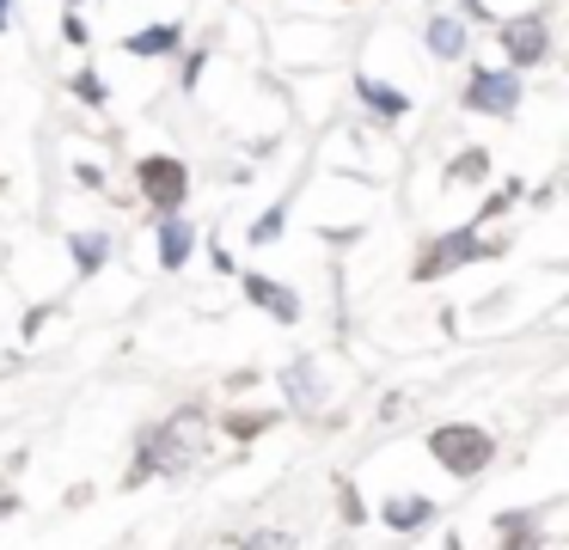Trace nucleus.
<instances>
[{"instance_id":"f257e3e1","label":"nucleus","mask_w":569,"mask_h":550,"mask_svg":"<svg viewBox=\"0 0 569 550\" xmlns=\"http://www.w3.org/2000/svg\"><path fill=\"white\" fill-rule=\"evenodd\" d=\"M202 447H209V428H202V416H197V410L172 416V422L148 428V440H141V459H136V477H129V483H148L153 471H160V477L190 471V464L202 459Z\"/></svg>"},{"instance_id":"f03ea898","label":"nucleus","mask_w":569,"mask_h":550,"mask_svg":"<svg viewBox=\"0 0 569 550\" xmlns=\"http://www.w3.org/2000/svg\"><path fill=\"white\" fill-rule=\"evenodd\" d=\"M429 452H435V459H441L453 477H478L483 464H490L496 440L483 434V428H471V422H447V428H435V434H429Z\"/></svg>"},{"instance_id":"7ed1b4c3","label":"nucleus","mask_w":569,"mask_h":550,"mask_svg":"<svg viewBox=\"0 0 569 550\" xmlns=\"http://www.w3.org/2000/svg\"><path fill=\"white\" fill-rule=\"evenodd\" d=\"M459 104H466V110H483V117H508V110L520 104V73H508V68H471Z\"/></svg>"},{"instance_id":"20e7f679","label":"nucleus","mask_w":569,"mask_h":550,"mask_svg":"<svg viewBox=\"0 0 569 550\" xmlns=\"http://www.w3.org/2000/svg\"><path fill=\"white\" fill-rule=\"evenodd\" d=\"M490 251H496V244L471 239V227H453V232H441V239H435L429 251L417 257V281H441L447 269L471 263V257H490Z\"/></svg>"},{"instance_id":"39448f33","label":"nucleus","mask_w":569,"mask_h":550,"mask_svg":"<svg viewBox=\"0 0 569 550\" xmlns=\"http://www.w3.org/2000/svg\"><path fill=\"white\" fill-rule=\"evenodd\" d=\"M136 178H141V196H148L153 208H184V196H190V171L178 166V159H166V153H148L136 166Z\"/></svg>"},{"instance_id":"423d86ee","label":"nucleus","mask_w":569,"mask_h":550,"mask_svg":"<svg viewBox=\"0 0 569 550\" xmlns=\"http://www.w3.org/2000/svg\"><path fill=\"white\" fill-rule=\"evenodd\" d=\"M502 49L515 68H539L545 56H551V31H545L539 12H527V19H502Z\"/></svg>"},{"instance_id":"0eeeda50","label":"nucleus","mask_w":569,"mask_h":550,"mask_svg":"<svg viewBox=\"0 0 569 550\" xmlns=\"http://www.w3.org/2000/svg\"><path fill=\"white\" fill-rule=\"evenodd\" d=\"M380 520L392 526V532H417V526L435 520V501H429V496H392V501L380 508Z\"/></svg>"},{"instance_id":"6e6552de","label":"nucleus","mask_w":569,"mask_h":550,"mask_svg":"<svg viewBox=\"0 0 569 550\" xmlns=\"http://www.w3.org/2000/svg\"><path fill=\"white\" fill-rule=\"evenodd\" d=\"M246 293L263 306V312H276V318H282V324H295V318H300V300H295L288 288H276L270 276H246Z\"/></svg>"},{"instance_id":"1a4fd4ad","label":"nucleus","mask_w":569,"mask_h":550,"mask_svg":"<svg viewBox=\"0 0 569 550\" xmlns=\"http://www.w3.org/2000/svg\"><path fill=\"white\" fill-rule=\"evenodd\" d=\"M184 43V31H178V24H148V31H136L129 37V56H172V49Z\"/></svg>"},{"instance_id":"9d476101","label":"nucleus","mask_w":569,"mask_h":550,"mask_svg":"<svg viewBox=\"0 0 569 550\" xmlns=\"http://www.w3.org/2000/svg\"><path fill=\"white\" fill-rule=\"evenodd\" d=\"M190 251H197V232H190L184 220H166V227H160V263L166 269H184Z\"/></svg>"},{"instance_id":"9b49d317","label":"nucleus","mask_w":569,"mask_h":550,"mask_svg":"<svg viewBox=\"0 0 569 550\" xmlns=\"http://www.w3.org/2000/svg\"><path fill=\"white\" fill-rule=\"evenodd\" d=\"M356 92H361V104H368V110H380L386 122H392V117H405V110H410V98H405V92H392V86H380V80H356Z\"/></svg>"},{"instance_id":"f8f14e48","label":"nucleus","mask_w":569,"mask_h":550,"mask_svg":"<svg viewBox=\"0 0 569 550\" xmlns=\"http://www.w3.org/2000/svg\"><path fill=\"white\" fill-rule=\"evenodd\" d=\"M483 171H490V153H483V147H466V153H453V166H447V190H466Z\"/></svg>"},{"instance_id":"ddd939ff","label":"nucleus","mask_w":569,"mask_h":550,"mask_svg":"<svg viewBox=\"0 0 569 550\" xmlns=\"http://www.w3.org/2000/svg\"><path fill=\"white\" fill-rule=\"evenodd\" d=\"M429 49L441 61L466 56V24H459V19H429Z\"/></svg>"},{"instance_id":"4468645a","label":"nucleus","mask_w":569,"mask_h":550,"mask_svg":"<svg viewBox=\"0 0 569 550\" xmlns=\"http://www.w3.org/2000/svg\"><path fill=\"white\" fill-rule=\"evenodd\" d=\"M502 550H527V544H539V532H532V513H502Z\"/></svg>"},{"instance_id":"2eb2a0df","label":"nucleus","mask_w":569,"mask_h":550,"mask_svg":"<svg viewBox=\"0 0 569 550\" xmlns=\"http://www.w3.org/2000/svg\"><path fill=\"white\" fill-rule=\"evenodd\" d=\"M288 398H295V403H312V398H319V386H312V367H307V361L288 367Z\"/></svg>"},{"instance_id":"dca6fc26","label":"nucleus","mask_w":569,"mask_h":550,"mask_svg":"<svg viewBox=\"0 0 569 550\" xmlns=\"http://www.w3.org/2000/svg\"><path fill=\"white\" fill-rule=\"evenodd\" d=\"M74 263H80V276H92V269L104 263V239H92V232H87V239H74Z\"/></svg>"},{"instance_id":"f3484780","label":"nucleus","mask_w":569,"mask_h":550,"mask_svg":"<svg viewBox=\"0 0 569 550\" xmlns=\"http://www.w3.org/2000/svg\"><path fill=\"white\" fill-rule=\"evenodd\" d=\"M68 86H74V98H87V104H104V80H99L92 68H80Z\"/></svg>"},{"instance_id":"a211bd4d","label":"nucleus","mask_w":569,"mask_h":550,"mask_svg":"<svg viewBox=\"0 0 569 550\" xmlns=\"http://www.w3.org/2000/svg\"><path fill=\"white\" fill-rule=\"evenodd\" d=\"M276 239H282V208L258 214V227H251V244H276Z\"/></svg>"},{"instance_id":"6ab92c4d","label":"nucleus","mask_w":569,"mask_h":550,"mask_svg":"<svg viewBox=\"0 0 569 550\" xmlns=\"http://www.w3.org/2000/svg\"><path fill=\"white\" fill-rule=\"evenodd\" d=\"M263 428H270V416H227V434H239V440L263 434Z\"/></svg>"},{"instance_id":"aec40b11","label":"nucleus","mask_w":569,"mask_h":550,"mask_svg":"<svg viewBox=\"0 0 569 550\" xmlns=\"http://www.w3.org/2000/svg\"><path fill=\"white\" fill-rule=\"evenodd\" d=\"M62 37H68V43H74V49H80V43H87V37H92V31H87V19H80V7H68V12H62Z\"/></svg>"},{"instance_id":"412c9836","label":"nucleus","mask_w":569,"mask_h":550,"mask_svg":"<svg viewBox=\"0 0 569 550\" xmlns=\"http://www.w3.org/2000/svg\"><path fill=\"white\" fill-rule=\"evenodd\" d=\"M246 550H288V538L282 532H258V538H246Z\"/></svg>"},{"instance_id":"4be33fe9","label":"nucleus","mask_w":569,"mask_h":550,"mask_svg":"<svg viewBox=\"0 0 569 550\" xmlns=\"http://www.w3.org/2000/svg\"><path fill=\"white\" fill-rule=\"evenodd\" d=\"M0 31H7V0H0Z\"/></svg>"},{"instance_id":"5701e85b","label":"nucleus","mask_w":569,"mask_h":550,"mask_svg":"<svg viewBox=\"0 0 569 550\" xmlns=\"http://www.w3.org/2000/svg\"><path fill=\"white\" fill-rule=\"evenodd\" d=\"M68 7H80V0H68Z\"/></svg>"}]
</instances>
